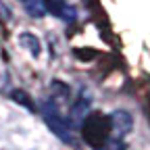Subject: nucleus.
Returning <instances> with one entry per match:
<instances>
[{"mask_svg":"<svg viewBox=\"0 0 150 150\" xmlns=\"http://www.w3.org/2000/svg\"><path fill=\"white\" fill-rule=\"evenodd\" d=\"M11 21H13V11H11V6H8L6 2L0 0V23H2V25H8Z\"/></svg>","mask_w":150,"mask_h":150,"instance_id":"6","label":"nucleus"},{"mask_svg":"<svg viewBox=\"0 0 150 150\" xmlns=\"http://www.w3.org/2000/svg\"><path fill=\"white\" fill-rule=\"evenodd\" d=\"M44 4V11L52 13L54 17L63 19V21H75V17H77V11H75L67 0H42Z\"/></svg>","mask_w":150,"mask_h":150,"instance_id":"3","label":"nucleus"},{"mask_svg":"<svg viewBox=\"0 0 150 150\" xmlns=\"http://www.w3.org/2000/svg\"><path fill=\"white\" fill-rule=\"evenodd\" d=\"M102 150H125V146H123V142L112 140L110 144H104V148H102Z\"/></svg>","mask_w":150,"mask_h":150,"instance_id":"7","label":"nucleus"},{"mask_svg":"<svg viewBox=\"0 0 150 150\" xmlns=\"http://www.w3.org/2000/svg\"><path fill=\"white\" fill-rule=\"evenodd\" d=\"M131 127H134V119H131V115L127 110H115L108 117L110 136H112V140H117V142H123V138L131 131Z\"/></svg>","mask_w":150,"mask_h":150,"instance_id":"2","label":"nucleus"},{"mask_svg":"<svg viewBox=\"0 0 150 150\" xmlns=\"http://www.w3.org/2000/svg\"><path fill=\"white\" fill-rule=\"evenodd\" d=\"M19 44H21L31 56H38L40 54V40L33 35V33H29V31H23V33H19Z\"/></svg>","mask_w":150,"mask_h":150,"instance_id":"4","label":"nucleus"},{"mask_svg":"<svg viewBox=\"0 0 150 150\" xmlns=\"http://www.w3.org/2000/svg\"><path fill=\"white\" fill-rule=\"evenodd\" d=\"M25 8H27V13H29L31 17H38V19L46 15L42 0H27V2H25Z\"/></svg>","mask_w":150,"mask_h":150,"instance_id":"5","label":"nucleus"},{"mask_svg":"<svg viewBox=\"0 0 150 150\" xmlns=\"http://www.w3.org/2000/svg\"><path fill=\"white\" fill-rule=\"evenodd\" d=\"M42 112H44L46 125L52 129V134H54L56 138H61L63 142H73L71 125H69L67 119L61 115V110H59V106H56V102H46L44 108H42Z\"/></svg>","mask_w":150,"mask_h":150,"instance_id":"1","label":"nucleus"}]
</instances>
